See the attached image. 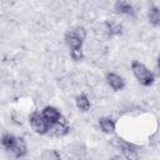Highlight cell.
Wrapping results in <instances>:
<instances>
[{"label": "cell", "mask_w": 160, "mask_h": 160, "mask_svg": "<svg viewBox=\"0 0 160 160\" xmlns=\"http://www.w3.org/2000/svg\"><path fill=\"white\" fill-rule=\"evenodd\" d=\"M75 36H78L79 39H81L82 41L85 40V38H86V30L82 28V26H78V28H75V29H72V30H70Z\"/></svg>", "instance_id": "9a60e30c"}, {"label": "cell", "mask_w": 160, "mask_h": 160, "mask_svg": "<svg viewBox=\"0 0 160 160\" xmlns=\"http://www.w3.org/2000/svg\"><path fill=\"white\" fill-rule=\"evenodd\" d=\"M75 105H76V108H78L79 110H81V111H88V110L90 109V106H91L89 98H88L86 95H84V94L76 96V99H75Z\"/></svg>", "instance_id": "8fae6325"}, {"label": "cell", "mask_w": 160, "mask_h": 160, "mask_svg": "<svg viewBox=\"0 0 160 160\" xmlns=\"http://www.w3.org/2000/svg\"><path fill=\"white\" fill-rule=\"evenodd\" d=\"M41 115H42V118H44L49 124L55 122V121H58V120L61 118L60 111H59L56 108H54V106H45L44 110L41 111Z\"/></svg>", "instance_id": "8992f818"}, {"label": "cell", "mask_w": 160, "mask_h": 160, "mask_svg": "<svg viewBox=\"0 0 160 160\" xmlns=\"http://www.w3.org/2000/svg\"><path fill=\"white\" fill-rule=\"evenodd\" d=\"M115 10L119 14H121V15H128V16L134 15V8H132V5L130 2H128V1H125V0L118 1L115 4Z\"/></svg>", "instance_id": "ba28073f"}, {"label": "cell", "mask_w": 160, "mask_h": 160, "mask_svg": "<svg viewBox=\"0 0 160 160\" xmlns=\"http://www.w3.org/2000/svg\"><path fill=\"white\" fill-rule=\"evenodd\" d=\"M15 141H16V138L14 135H11V134H5L1 138V145L4 146L5 150H9L15 144Z\"/></svg>", "instance_id": "4fadbf2b"}, {"label": "cell", "mask_w": 160, "mask_h": 160, "mask_svg": "<svg viewBox=\"0 0 160 160\" xmlns=\"http://www.w3.org/2000/svg\"><path fill=\"white\" fill-rule=\"evenodd\" d=\"M105 26H106V30H108L109 36L120 35L121 31H122V26H121V24H119L116 20H108V21L105 22Z\"/></svg>", "instance_id": "9c48e42d"}, {"label": "cell", "mask_w": 160, "mask_h": 160, "mask_svg": "<svg viewBox=\"0 0 160 160\" xmlns=\"http://www.w3.org/2000/svg\"><path fill=\"white\" fill-rule=\"evenodd\" d=\"M65 41L68 44V46L70 48V50H74V49H81L82 48V40L79 39L78 36H75L71 31H69L65 36Z\"/></svg>", "instance_id": "30bf717a"}, {"label": "cell", "mask_w": 160, "mask_h": 160, "mask_svg": "<svg viewBox=\"0 0 160 160\" xmlns=\"http://www.w3.org/2000/svg\"><path fill=\"white\" fill-rule=\"evenodd\" d=\"M69 130H70V129H69L68 121L61 116L58 121L49 124L46 134H49V135L52 136V138H62V136H65V135L69 132Z\"/></svg>", "instance_id": "7a4b0ae2"}, {"label": "cell", "mask_w": 160, "mask_h": 160, "mask_svg": "<svg viewBox=\"0 0 160 160\" xmlns=\"http://www.w3.org/2000/svg\"><path fill=\"white\" fill-rule=\"evenodd\" d=\"M41 159H44V160L60 159V154H58L55 150H44V152L41 154Z\"/></svg>", "instance_id": "5bb4252c"}, {"label": "cell", "mask_w": 160, "mask_h": 160, "mask_svg": "<svg viewBox=\"0 0 160 160\" xmlns=\"http://www.w3.org/2000/svg\"><path fill=\"white\" fill-rule=\"evenodd\" d=\"M148 16H149V21H150V24H152L154 26H158V25L160 24V14H159V9H158V6H152V8H150Z\"/></svg>", "instance_id": "7c38bea8"}, {"label": "cell", "mask_w": 160, "mask_h": 160, "mask_svg": "<svg viewBox=\"0 0 160 160\" xmlns=\"http://www.w3.org/2000/svg\"><path fill=\"white\" fill-rule=\"evenodd\" d=\"M70 56L74 61H80L82 59L84 54H82L81 49H74V50H70Z\"/></svg>", "instance_id": "2e32d148"}, {"label": "cell", "mask_w": 160, "mask_h": 160, "mask_svg": "<svg viewBox=\"0 0 160 160\" xmlns=\"http://www.w3.org/2000/svg\"><path fill=\"white\" fill-rule=\"evenodd\" d=\"M29 122H30V126L31 129L36 132V134H40V135H45L46 131H48V126H49V122L42 118L41 114L39 112H32L29 118Z\"/></svg>", "instance_id": "3957f363"}, {"label": "cell", "mask_w": 160, "mask_h": 160, "mask_svg": "<svg viewBox=\"0 0 160 160\" xmlns=\"http://www.w3.org/2000/svg\"><path fill=\"white\" fill-rule=\"evenodd\" d=\"M6 151H9L10 155L14 156V158H22V156L26 155L28 148H26V144H25V141H24L22 139L16 138L15 144H14L9 150H6Z\"/></svg>", "instance_id": "5b68a950"}, {"label": "cell", "mask_w": 160, "mask_h": 160, "mask_svg": "<svg viewBox=\"0 0 160 160\" xmlns=\"http://www.w3.org/2000/svg\"><path fill=\"white\" fill-rule=\"evenodd\" d=\"M99 126L101 129L102 132L105 134H111L115 130V122L112 119H110L109 116H102L99 119Z\"/></svg>", "instance_id": "52a82bcc"}, {"label": "cell", "mask_w": 160, "mask_h": 160, "mask_svg": "<svg viewBox=\"0 0 160 160\" xmlns=\"http://www.w3.org/2000/svg\"><path fill=\"white\" fill-rule=\"evenodd\" d=\"M106 82L115 91L122 90L125 86V80L122 79V76H120L115 72H108L106 74Z\"/></svg>", "instance_id": "277c9868"}, {"label": "cell", "mask_w": 160, "mask_h": 160, "mask_svg": "<svg viewBox=\"0 0 160 160\" xmlns=\"http://www.w3.org/2000/svg\"><path fill=\"white\" fill-rule=\"evenodd\" d=\"M131 71L136 80L144 85V86H150L154 82V74L140 61H132L131 62Z\"/></svg>", "instance_id": "6da1fadb"}]
</instances>
